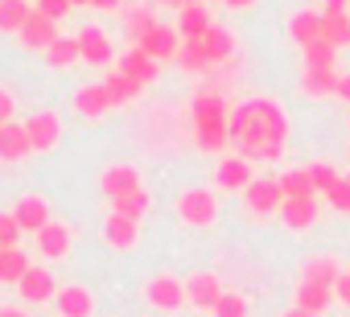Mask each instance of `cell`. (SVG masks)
Wrapping results in <instances>:
<instances>
[{"label":"cell","instance_id":"1","mask_svg":"<svg viewBox=\"0 0 350 317\" xmlns=\"http://www.w3.org/2000/svg\"><path fill=\"white\" fill-rule=\"evenodd\" d=\"M288 144V115L280 111V103L272 99H243L231 111V148L235 156L252 165H268L280 161V152Z\"/></svg>","mask_w":350,"mask_h":317},{"label":"cell","instance_id":"2","mask_svg":"<svg viewBox=\"0 0 350 317\" xmlns=\"http://www.w3.org/2000/svg\"><path fill=\"white\" fill-rule=\"evenodd\" d=\"M190 115H194V144L202 152H219L231 144V111H227V99L219 91L194 95Z\"/></svg>","mask_w":350,"mask_h":317},{"label":"cell","instance_id":"3","mask_svg":"<svg viewBox=\"0 0 350 317\" xmlns=\"http://www.w3.org/2000/svg\"><path fill=\"white\" fill-rule=\"evenodd\" d=\"M178 215H182V223H190V227H211V223L219 219V202H215L211 190H186V194L178 198Z\"/></svg>","mask_w":350,"mask_h":317},{"label":"cell","instance_id":"4","mask_svg":"<svg viewBox=\"0 0 350 317\" xmlns=\"http://www.w3.org/2000/svg\"><path fill=\"white\" fill-rule=\"evenodd\" d=\"M144 301L152 309H161V313H178L182 301H186V284L178 276H152L148 288H144Z\"/></svg>","mask_w":350,"mask_h":317},{"label":"cell","instance_id":"5","mask_svg":"<svg viewBox=\"0 0 350 317\" xmlns=\"http://www.w3.org/2000/svg\"><path fill=\"white\" fill-rule=\"evenodd\" d=\"M243 198H247V210H252V215H260V219L284 206V190H280V182H276V178H256V182L243 190Z\"/></svg>","mask_w":350,"mask_h":317},{"label":"cell","instance_id":"6","mask_svg":"<svg viewBox=\"0 0 350 317\" xmlns=\"http://www.w3.org/2000/svg\"><path fill=\"white\" fill-rule=\"evenodd\" d=\"M219 297H223V284H219L215 272H194V276L186 280V305H194V309H202V313H215Z\"/></svg>","mask_w":350,"mask_h":317},{"label":"cell","instance_id":"7","mask_svg":"<svg viewBox=\"0 0 350 317\" xmlns=\"http://www.w3.org/2000/svg\"><path fill=\"white\" fill-rule=\"evenodd\" d=\"M75 38H79V54H83V62H91V66H111L116 50H111L107 33H103L99 25H83Z\"/></svg>","mask_w":350,"mask_h":317},{"label":"cell","instance_id":"8","mask_svg":"<svg viewBox=\"0 0 350 317\" xmlns=\"http://www.w3.org/2000/svg\"><path fill=\"white\" fill-rule=\"evenodd\" d=\"M178 38H182V33L173 29V25H161V21H157V25L144 33V42H140L136 50H144L152 62H165V58H178V50H182Z\"/></svg>","mask_w":350,"mask_h":317},{"label":"cell","instance_id":"9","mask_svg":"<svg viewBox=\"0 0 350 317\" xmlns=\"http://www.w3.org/2000/svg\"><path fill=\"white\" fill-rule=\"evenodd\" d=\"M17 38H21V46H25V50H42V54H46L62 33H58V21H50V17H42V13L33 9V17L21 25V33H17Z\"/></svg>","mask_w":350,"mask_h":317},{"label":"cell","instance_id":"10","mask_svg":"<svg viewBox=\"0 0 350 317\" xmlns=\"http://www.w3.org/2000/svg\"><path fill=\"white\" fill-rule=\"evenodd\" d=\"M25 132H29L33 152H50V148L58 144V136H62V120H58L54 111H38V115L25 120Z\"/></svg>","mask_w":350,"mask_h":317},{"label":"cell","instance_id":"11","mask_svg":"<svg viewBox=\"0 0 350 317\" xmlns=\"http://www.w3.org/2000/svg\"><path fill=\"white\" fill-rule=\"evenodd\" d=\"M17 292H21V301H29V305H42V301H54V297H58V284H54V272H50V268H29V272L21 276V284H17Z\"/></svg>","mask_w":350,"mask_h":317},{"label":"cell","instance_id":"12","mask_svg":"<svg viewBox=\"0 0 350 317\" xmlns=\"http://www.w3.org/2000/svg\"><path fill=\"white\" fill-rule=\"evenodd\" d=\"M13 219H17V227L21 231H29V235H38L42 227H50L54 219H50V206L38 198V194H29V198H17V206H13Z\"/></svg>","mask_w":350,"mask_h":317},{"label":"cell","instance_id":"13","mask_svg":"<svg viewBox=\"0 0 350 317\" xmlns=\"http://www.w3.org/2000/svg\"><path fill=\"white\" fill-rule=\"evenodd\" d=\"M33 152V144H29V132H25V124H5L0 128V161H25V156Z\"/></svg>","mask_w":350,"mask_h":317},{"label":"cell","instance_id":"14","mask_svg":"<svg viewBox=\"0 0 350 317\" xmlns=\"http://www.w3.org/2000/svg\"><path fill=\"white\" fill-rule=\"evenodd\" d=\"M99 190L116 202V198H128V194H136L140 190V174L132 169V165H111L103 178H99Z\"/></svg>","mask_w":350,"mask_h":317},{"label":"cell","instance_id":"15","mask_svg":"<svg viewBox=\"0 0 350 317\" xmlns=\"http://www.w3.org/2000/svg\"><path fill=\"white\" fill-rule=\"evenodd\" d=\"M317 215H321L317 198H284V206H280V223H284L288 231H305V227H313Z\"/></svg>","mask_w":350,"mask_h":317},{"label":"cell","instance_id":"16","mask_svg":"<svg viewBox=\"0 0 350 317\" xmlns=\"http://www.w3.org/2000/svg\"><path fill=\"white\" fill-rule=\"evenodd\" d=\"M54 305H58L62 317H91V313H95V297H91V288H83V284H66V288H58Z\"/></svg>","mask_w":350,"mask_h":317},{"label":"cell","instance_id":"17","mask_svg":"<svg viewBox=\"0 0 350 317\" xmlns=\"http://www.w3.org/2000/svg\"><path fill=\"white\" fill-rule=\"evenodd\" d=\"M116 70H120V74H128V79H136L140 87H144V83H152V79L161 74V70H157V62H152L144 50H136V46H132V50H124V54L116 58Z\"/></svg>","mask_w":350,"mask_h":317},{"label":"cell","instance_id":"18","mask_svg":"<svg viewBox=\"0 0 350 317\" xmlns=\"http://www.w3.org/2000/svg\"><path fill=\"white\" fill-rule=\"evenodd\" d=\"M211 25H215V17H211L206 5H190V9L178 13V33H182V42H202Z\"/></svg>","mask_w":350,"mask_h":317},{"label":"cell","instance_id":"19","mask_svg":"<svg viewBox=\"0 0 350 317\" xmlns=\"http://www.w3.org/2000/svg\"><path fill=\"white\" fill-rule=\"evenodd\" d=\"M215 182L223 190H247L256 178H252V161H243V156H227V161H219L215 169Z\"/></svg>","mask_w":350,"mask_h":317},{"label":"cell","instance_id":"20","mask_svg":"<svg viewBox=\"0 0 350 317\" xmlns=\"http://www.w3.org/2000/svg\"><path fill=\"white\" fill-rule=\"evenodd\" d=\"M202 50H206L211 66L231 62V58H235V33H231L227 25H211V29H206V38H202Z\"/></svg>","mask_w":350,"mask_h":317},{"label":"cell","instance_id":"21","mask_svg":"<svg viewBox=\"0 0 350 317\" xmlns=\"http://www.w3.org/2000/svg\"><path fill=\"white\" fill-rule=\"evenodd\" d=\"M334 301H338V297H334V288H325V284H309V280L297 284V309H309V313L321 317Z\"/></svg>","mask_w":350,"mask_h":317},{"label":"cell","instance_id":"22","mask_svg":"<svg viewBox=\"0 0 350 317\" xmlns=\"http://www.w3.org/2000/svg\"><path fill=\"white\" fill-rule=\"evenodd\" d=\"M152 25H157V17H152L148 5H132V9H124V38H128L132 46H140L144 33H148Z\"/></svg>","mask_w":350,"mask_h":317},{"label":"cell","instance_id":"23","mask_svg":"<svg viewBox=\"0 0 350 317\" xmlns=\"http://www.w3.org/2000/svg\"><path fill=\"white\" fill-rule=\"evenodd\" d=\"M75 107H79V115H87V120H99V115L111 107V99H107V87H103V83H91V87H83V91L75 95Z\"/></svg>","mask_w":350,"mask_h":317},{"label":"cell","instance_id":"24","mask_svg":"<svg viewBox=\"0 0 350 317\" xmlns=\"http://www.w3.org/2000/svg\"><path fill=\"white\" fill-rule=\"evenodd\" d=\"M38 247H42L46 260H62V256L70 251V231H66L62 223H50V227L38 231Z\"/></svg>","mask_w":350,"mask_h":317},{"label":"cell","instance_id":"25","mask_svg":"<svg viewBox=\"0 0 350 317\" xmlns=\"http://www.w3.org/2000/svg\"><path fill=\"white\" fill-rule=\"evenodd\" d=\"M29 256L21 247H0V284H21V276L29 272Z\"/></svg>","mask_w":350,"mask_h":317},{"label":"cell","instance_id":"26","mask_svg":"<svg viewBox=\"0 0 350 317\" xmlns=\"http://www.w3.org/2000/svg\"><path fill=\"white\" fill-rule=\"evenodd\" d=\"M288 33H293V42L305 50L309 42H317V38H321V13H313V9H301V13L288 21Z\"/></svg>","mask_w":350,"mask_h":317},{"label":"cell","instance_id":"27","mask_svg":"<svg viewBox=\"0 0 350 317\" xmlns=\"http://www.w3.org/2000/svg\"><path fill=\"white\" fill-rule=\"evenodd\" d=\"M29 17H33L29 0H0V33H21Z\"/></svg>","mask_w":350,"mask_h":317},{"label":"cell","instance_id":"28","mask_svg":"<svg viewBox=\"0 0 350 317\" xmlns=\"http://www.w3.org/2000/svg\"><path fill=\"white\" fill-rule=\"evenodd\" d=\"M338 79H342V74H334V70L305 66V74H301V91H305V95H338Z\"/></svg>","mask_w":350,"mask_h":317},{"label":"cell","instance_id":"29","mask_svg":"<svg viewBox=\"0 0 350 317\" xmlns=\"http://www.w3.org/2000/svg\"><path fill=\"white\" fill-rule=\"evenodd\" d=\"M103 239H107L116 251H128V247L136 243V223H132V219H120V215H107V223H103Z\"/></svg>","mask_w":350,"mask_h":317},{"label":"cell","instance_id":"30","mask_svg":"<svg viewBox=\"0 0 350 317\" xmlns=\"http://www.w3.org/2000/svg\"><path fill=\"white\" fill-rule=\"evenodd\" d=\"M305 276L301 280H309V284H325V288H334L338 284V276H342V268L329 260V256H317V260H305V268H301Z\"/></svg>","mask_w":350,"mask_h":317},{"label":"cell","instance_id":"31","mask_svg":"<svg viewBox=\"0 0 350 317\" xmlns=\"http://www.w3.org/2000/svg\"><path fill=\"white\" fill-rule=\"evenodd\" d=\"M321 38L334 50L350 46V13H321Z\"/></svg>","mask_w":350,"mask_h":317},{"label":"cell","instance_id":"32","mask_svg":"<svg viewBox=\"0 0 350 317\" xmlns=\"http://www.w3.org/2000/svg\"><path fill=\"white\" fill-rule=\"evenodd\" d=\"M103 87H107V99H111V107H120V103H132L136 95H140V83L136 79H128V74H107L103 79Z\"/></svg>","mask_w":350,"mask_h":317},{"label":"cell","instance_id":"33","mask_svg":"<svg viewBox=\"0 0 350 317\" xmlns=\"http://www.w3.org/2000/svg\"><path fill=\"white\" fill-rule=\"evenodd\" d=\"M276 182H280L284 198H317V194H313V182H309V174H305V165H301V169H288V174H280Z\"/></svg>","mask_w":350,"mask_h":317},{"label":"cell","instance_id":"34","mask_svg":"<svg viewBox=\"0 0 350 317\" xmlns=\"http://www.w3.org/2000/svg\"><path fill=\"white\" fill-rule=\"evenodd\" d=\"M83 54H79V38H58L50 50H46V62L54 66V70H62V66H70V62H79Z\"/></svg>","mask_w":350,"mask_h":317},{"label":"cell","instance_id":"35","mask_svg":"<svg viewBox=\"0 0 350 317\" xmlns=\"http://www.w3.org/2000/svg\"><path fill=\"white\" fill-rule=\"evenodd\" d=\"M178 66H182V70H190V74L211 70V58H206L202 42H182V50H178Z\"/></svg>","mask_w":350,"mask_h":317},{"label":"cell","instance_id":"36","mask_svg":"<svg viewBox=\"0 0 350 317\" xmlns=\"http://www.w3.org/2000/svg\"><path fill=\"white\" fill-rule=\"evenodd\" d=\"M111 215L140 223V219L148 215V194H144V190H136V194H128V198H116V202H111Z\"/></svg>","mask_w":350,"mask_h":317},{"label":"cell","instance_id":"37","mask_svg":"<svg viewBox=\"0 0 350 317\" xmlns=\"http://www.w3.org/2000/svg\"><path fill=\"white\" fill-rule=\"evenodd\" d=\"M305 174H309V182H313V194H325V190H334V186L342 182V174H338L334 165H325V161L305 165Z\"/></svg>","mask_w":350,"mask_h":317},{"label":"cell","instance_id":"38","mask_svg":"<svg viewBox=\"0 0 350 317\" xmlns=\"http://www.w3.org/2000/svg\"><path fill=\"white\" fill-rule=\"evenodd\" d=\"M301 54H305V66H321V70H334V54H338V50H334L325 38H317V42H309Z\"/></svg>","mask_w":350,"mask_h":317},{"label":"cell","instance_id":"39","mask_svg":"<svg viewBox=\"0 0 350 317\" xmlns=\"http://www.w3.org/2000/svg\"><path fill=\"white\" fill-rule=\"evenodd\" d=\"M215 317H247V301L239 292H223L215 305Z\"/></svg>","mask_w":350,"mask_h":317},{"label":"cell","instance_id":"40","mask_svg":"<svg viewBox=\"0 0 350 317\" xmlns=\"http://www.w3.org/2000/svg\"><path fill=\"white\" fill-rule=\"evenodd\" d=\"M21 235H25V231L17 227L13 210H0V247H21V243H17Z\"/></svg>","mask_w":350,"mask_h":317},{"label":"cell","instance_id":"41","mask_svg":"<svg viewBox=\"0 0 350 317\" xmlns=\"http://www.w3.org/2000/svg\"><path fill=\"white\" fill-rule=\"evenodd\" d=\"M325 202H329V206H334L338 215H350V182L342 178V182H338L334 190H325Z\"/></svg>","mask_w":350,"mask_h":317},{"label":"cell","instance_id":"42","mask_svg":"<svg viewBox=\"0 0 350 317\" xmlns=\"http://www.w3.org/2000/svg\"><path fill=\"white\" fill-rule=\"evenodd\" d=\"M42 17H50V21H62L66 13H70V0H38V5H33Z\"/></svg>","mask_w":350,"mask_h":317},{"label":"cell","instance_id":"43","mask_svg":"<svg viewBox=\"0 0 350 317\" xmlns=\"http://www.w3.org/2000/svg\"><path fill=\"white\" fill-rule=\"evenodd\" d=\"M334 297H338V301L350 309V272H342V276H338V284H334Z\"/></svg>","mask_w":350,"mask_h":317},{"label":"cell","instance_id":"44","mask_svg":"<svg viewBox=\"0 0 350 317\" xmlns=\"http://www.w3.org/2000/svg\"><path fill=\"white\" fill-rule=\"evenodd\" d=\"M13 124V95L9 91H0V128Z\"/></svg>","mask_w":350,"mask_h":317},{"label":"cell","instance_id":"45","mask_svg":"<svg viewBox=\"0 0 350 317\" xmlns=\"http://www.w3.org/2000/svg\"><path fill=\"white\" fill-rule=\"evenodd\" d=\"M161 5H169V9L182 13V9H190V5H202V0H161Z\"/></svg>","mask_w":350,"mask_h":317},{"label":"cell","instance_id":"46","mask_svg":"<svg viewBox=\"0 0 350 317\" xmlns=\"http://www.w3.org/2000/svg\"><path fill=\"white\" fill-rule=\"evenodd\" d=\"M338 99H346V103H350V74H342V79H338Z\"/></svg>","mask_w":350,"mask_h":317},{"label":"cell","instance_id":"47","mask_svg":"<svg viewBox=\"0 0 350 317\" xmlns=\"http://www.w3.org/2000/svg\"><path fill=\"white\" fill-rule=\"evenodd\" d=\"M325 13H350L346 0H325Z\"/></svg>","mask_w":350,"mask_h":317},{"label":"cell","instance_id":"48","mask_svg":"<svg viewBox=\"0 0 350 317\" xmlns=\"http://www.w3.org/2000/svg\"><path fill=\"white\" fill-rule=\"evenodd\" d=\"M280 317H317V313H309V309H297V305H293V309H284Z\"/></svg>","mask_w":350,"mask_h":317},{"label":"cell","instance_id":"49","mask_svg":"<svg viewBox=\"0 0 350 317\" xmlns=\"http://www.w3.org/2000/svg\"><path fill=\"white\" fill-rule=\"evenodd\" d=\"M223 5H227V9H252L256 0H223Z\"/></svg>","mask_w":350,"mask_h":317},{"label":"cell","instance_id":"50","mask_svg":"<svg viewBox=\"0 0 350 317\" xmlns=\"http://www.w3.org/2000/svg\"><path fill=\"white\" fill-rule=\"evenodd\" d=\"M91 9H120V0H91Z\"/></svg>","mask_w":350,"mask_h":317},{"label":"cell","instance_id":"51","mask_svg":"<svg viewBox=\"0 0 350 317\" xmlns=\"http://www.w3.org/2000/svg\"><path fill=\"white\" fill-rule=\"evenodd\" d=\"M0 317H29V313H21V309H13V305H5V309H0Z\"/></svg>","mask_w":350,"mask_h":317},{"label":"cell","instance_id":"52","mask_svg":"<svg viewBox=\"0 0 350 317\" xmlns=\"http://www.w3.org/2000/svg\"><path fill=\"white\" fill-rule=\"evenodd\" d=\"M83 5H91V0H70V9H83Z\"/></svg>","mask_w":350,"mask_h":317},{"label":"cell","instance_id":"53","mask_svg":"<svg viewBox=\"0 0 350 317\" xmlns=\"http://www.w3.org/2000/svg\"><path fill=\"white\" fill-rule=\"evenodd\" d=\"M342 178H346V182H350V174H342Z\"/></svg>","mask_w":350,"mask_h":317}]
</instances>
